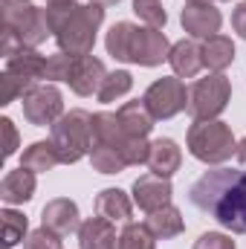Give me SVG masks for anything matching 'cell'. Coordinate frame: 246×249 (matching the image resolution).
Here are the masks:
<instances>
[{"label":"cell","instance_id":"6da1fadb","mask_svg":"<svg viewBox=\"0 0 246 249\" xmlns=\"http://www.w3.org/2000/svg\"><path fill=\"white\" fill-rule=\"evenodd\" d=\"M188 197L223 229L246 235V171L211 168L191 186Z\"/></svg>","mask_w":246,"mask_h":249},{"label":"cell","instance_id":"7a4b0ae2","mask_svg":"<svg viewBox=\"0 0 246 249\" xmlns=\"http://www.w3.org/2000/svg\"><path fill=\"white\" fill-rule=\"evenodd\" d=\"M105 47H107V55H113L116 61L139 64V67H159L162 61H168V53H171L165 32L151 26H136L130 20H119L110 26Z\"/></svg>","mask_w":246,"mask_h":249},{"label":"cell","instance_id":"3957f363","mask_svg":"<svg viewBox=\"0 0 246 249\" xmlns=\"http://www.w3.org/2000/svg\"><path fill=\"white\" fill-rule=\"evenodd\" d=\"M185 145H188V154L206 165H220V162L232 160V154H238V139H235L232 127L220 119L191 122L188 133H185Z\"/></svg>","mask_w":246,"mask_h":249},{"label":"cell","instance_id":"277c9868","mask_svg":"<svg viewBox=\"0 0 246 249\" xmlns=\"http://www.w3.org/2000/svg\"><path fill=\"white\" fill-rule=\"evenodd\" d=\"M102 20H105V6H99V3H78L75 15L53 35L58 41V50L72 55V58L90 55L93 47H96V35H99Z\"/></svg>","mask_w":246,"mask_h":249},{"label":"cell","instance_id":"5b68a950","mask_svg":"<svg viewBox=\"0 0 246 249\" xmlns=\"http://www.w3.org/2000/svg\"><path fill=\"white\" fill-rule=\"evenodd\" d=\"M53 145L61 157V165H75L93 151V113L70 110L53 124Z\"/></svg>","mask_w":246,"mask_h":249},{"label":"cell","instance_id":"8992f818","mask_svg":"<svg viewBox=\"0 0 246 249\" xmlns=\"http://www.w3.org/2000/svg\"><path fill=\"white\" fill-rule=\"evenodd\" d=\"M3 32H12L20 47L32 50L53 35L44 9H38L32 0H3Z\"/></svg>","mask_w":246,"mask_h":249},{"label":"cell","instance_id":"52a82bcc","mask_svg":"<svg viewBox=\"0 0 246 249\" xmlns=\"http://www.w3.org/2000/svg\"><path fill=\"white\" fill-rule=\"evenodd\" d=\"M232 99V84L223 72H211L200 81L191 84L188 90V113L194 122H206V119H217Z\"/></svg>","mask_w":246,"mask_h":249},{"label":"cell","instance_id":"ba28073f","mask_svg":"<svg viewBox=\"0 0 246 249\" xmlns=\"http://www.w3.org/2000/svg\"><path fill=\"white\" fill-rule=\"evenodd\" d=\"M142 102L148 105V110H151V116H154L157 122H159V119H174L177 113H183L185 107H188V90H185L183 78H177V75H162V78H157V81L145 90Z\"/></svg>","mask_w":246,"mask_h":249},{"label":"cell","instance_id":"9c48e42d","mask_svg":"<svg viewBox=\"0 0 246 249\" xmlns=\"http://www.w3.org/2000/svg\"><path fill=\"white\" fill-rule=\"evenodd\" d=\"M23 116L29 124L53 127L64 116V96L55 84H32L23 96Z\"/></svg>","mask_w":246,"mask_h":249},{"label":"cell","instance_id":"30bf717a","mask_svg":"<svg viewBox=\"0 0 246 249\" xmlns=\"http://www.w3.org/2000/svg\"><path fill=\"white\" fill-rule=\"evenodd\" d=\"M180 23L183 29L197 41H209L214 35H220V23H223V15L214 3H185L183 15H180Z\"/></svg>","mask_w":246,"mask_h":249},{"label":"cell","instance_id":"8fae6325","mask_svg":"<svg viewBox=\"0 0 246 249\" xmlns=\"http://www.w3.org/2000/svg\"><path fill=\"white\" fill-rule=\"evenodd\" d=\"M130 191H133V203L142 212H157V209L168 206L171 203V194H174L171 180L168 177H159V174H142V177H136Z\"/></svg>","mask_w":246,"mask_h":249},{"label":"cell","instance_id":"7c38bea8","mask_svg":"<svg viewBox=\"0 0 246 249\" xmlns=\"http://www.w3.org/2000/svg\"><path fill=\"white\" fill-rule=\"evenodd\" d=\"M41 226H47L50 232H55L58 238L70 235V232H78L81 229V214H78V206L70 200V197H55L44 206L41 212Z\"/></svg>","mask_w":246,"mask_h":249},{"label":"cell","instance_id":"4fadbf2b","mask_svg":"<svg viewBox=\"0 0 246 249\" xmlns=\"http://www.w3.org/2000/svg\"><path fill=\"white\" fill-rule=\"evenodd\" d=\"M105 78H107L105 64L99 61V58H93V55H81L72 64V72H70L67 84H70V90L75 96H93V93L102 90Z\"/></svg>","mask_w":246,"mask_h":249},{"label":"cell","instance_id":"5bb4252c","mask_svg":"<svg viewBox=\"0 0 246 249\" xmlns=\"http://www.w3.org/2000/svg\"><path fill=\"white\" fill-rule=\"evenodd\" d=\"M116 241H119L116 226L107 217L96 214V217L81 220V229H78V247L81 249H116Z\"/></svg>","mask_w":246,"mask_h":249},{"label":"cell","instance_id":"9a60e30c","mask_svg":"<svg viewBox=\"0 0 246 249\" xmlns=\"http://www.w3.org/2000/svg\"><path fill=\"white\" fill-rule=\"evenodd\" d=\"M168 64H171L177 78H194L200 72V67H203V47L194 38H183V41L171 44Z\"/></svg>","mask_w":246,"mask_h":249},{"label":"cell","instance_id":"2e32d148","mask_svg":"<svg viewBox=\"0 0 246 249\" xmlns=\"http://www.w3.org/2000/svg\"><path fill=\"white\" fill-rule=\"evenodd\" d=\"M35 197V171L29 168H15L3 177L0 183V200L6 206H20V203H29Z\"/></svg>","mask_w":246,"mask_h":249},{"label":"cell","instance_id":"e0dca14e","mask_svg":"<svg viewBox=\"0 0 246 249\" xmlns=\"http://www.w3.org/2000/svg\"><path fill=\"white\" fill-rule=\"evenodd\" d=\"M180 162H183V151L174 139H157L151 142V154H148V168L151 174H159V177H168L180 171Z\"/></svg>","mask_w":246,"mask_h":249},{"label":"cell","instance_id":"ac0fdd59","mask_svg":"<svg viewBox=\"0 0 246 249\" xmlns=\"http://www.w3.org/2000/svg\"><path fill=\"white\" fill-rule=\"evenodd\" d=\"M145 226H148V232H151L157 241H171V238L183 235L185 220H183V212L168 203V206H162V209H157V212H148Z\"/></svg>","mask_w":246,"mask_h":249},{"label":"cell","instance_id":"d6986e66","mask_svg":"<svg viewBox=\"0 0 246 249\" xmlns=\"http://www.w3.org/2000/svg\"><path fill=\"white\" fill-rule=\"evenodd\" d=\"M96 214L107 217L110 223H130L133 217V200L122 188H105L96 197Z\"/></svg>","mask_w":246,"mask_h":249},{"label":"cell","instance_id":"ffe728a7","mask_svg":"<svg viewBox=\"0 0 246 249\" xmlns=\"http://www.w3.org/2000/svg\"><path fill=\"white\" fill-rule=\"evenodd\" d=\"M116 113H119V122H122V127H124L127 136H142V139H148V133L154 130V122H157L142 99H136V102H124Z\"/></svg>","mask_w":246,"mask_h":249},{"label":"cell","instance_id":"44dd1931","mask_svg":"<svg viewBox=\"0 0 246 249\" xmlns=\"http://www.w3.org/2000/svg\"><path fill=\"white\" fill-rule=\"evenodd\" d=\"M44 67H47V58L38 50H32V47H20L18 53H12L6 58V70L20 75V78H26V81L44 78Z\"/></svg>","mask_w":246,"mask_h":249},{"label":"cell","instance_id":"7402d4cb","mask_svg":"<svg viewBox=\"0 0 246 249\" xmlns=\"http://www.w3.org/2000/svg\"><path fill=\"white\" fill-rule=\"evenodd\" d=\"M127 139L119 113H93V145H110V148H122V142Z\"/></svg>","mask_w":246,"mask_h":249},{"label":"cell","instance_id":"603a6c76","mask_svg":"<svg viewBox=\"0 0 246 249\" xmlns=\"http://www.w3.org/2000/svg\"><path fill=\"white\" fill-rule=\"evenodd\" d=\"M235 61V44L226 35H214L209 41H203V67H209L211 72H223L226 67Z\"/></svg>","mask_w":246,"mask_h":249},{"label":"cell","instance_id":"cb8c5ba5","mask_svg":"<svg viewBox=\"0 0 246 249\" xmlns=\"http://www.w3.org/2000/svg\"><path fill=\"white\" fill-rule=\"evenodd\" d=\"M20 165L29 168V171H35V174H44V171H53L55 165H61V157H58L53 139H50V142L41 139V142H32V145L23 151Z\"/></svg>","mask_w":246,"mask_h":249},{"label":"cell","instance_id":"d4e9b609","mask_svg":"<svg viewBox=\"0 0 246 249\" xmlns=\"http://www.w3.org/2000/svg\"><path fill=\"white\" fill-rule=\"evenodd\" d=\"M0 229H3V249H12L26 241L29 220H26V214H20L15 209H3L0 212Z\"/></svg>","mask_w":246,"mask_h":249},{"label":"cell","instance_id":"484cf974","mask_svg":"<svg viewBox=\"0 0 246 249\" xmlns=\"http://www.w3.org/2000/svg\"><path fill=\"white\" fill-rule=\"evenodd\" d=\"M130 87H133V75H130L127 70H113V72H107V78H105V84H102V90H99L96 96H99V102L110 105V102L127 96Z\"/></svg>","mask_w":246,"mask_h":249},{"label":"cell","instance_id":"4316f807","mask_svg":"<svg viewBox=\"0 0 246 249\" xmlns=\"http://www.w3.org/2000/svg\"><path fill=\"white\" fill-rule=\"evenodd\" d=\"M90 162L99 174H122L127 168V162L122 160V154L110 145H93L90 151Z\"/></svg>","mask_w":246,"mask_h":249},{"label":"cell","instance_id":"83f0119b","mask_svg":"<svg viewBox=\"0 0 246 249\" xmlns=\"http://www.w3.org/2000/svg\"><path fill=\"white\" fill-rule=\"evenodd\" d=\"M116 249H157V238L148 232L145 223H124Z\"/></svg>","mask_w":246,"mask_h":249},{"label":"cell","instance_id":"f1b7e54d","mask_svg":"<svg viewBox=\"0 0 246 249\" xmlns=\"http://www.w3.org/2000/svg\"><path fill=\"white\" fill-rule=\"evenodd\" d=\"M133 15L151 26V29H162L168 23V15L162 9V0H133Z\"/></svg>","mask_w":246,"mask_h":249},{"label":"cell","instance_id":"f546056e","mask_svg":"<svg viewBox=\"0 0 246 249\" xmlns=\"http://www.w3.org/2000/svg\"><path fill=\"white\" fill-rule=\"evenodd\" d=\"M32 84H38V81H26V78H20V75H15V72L6 70L0 75V105H12L18 96H26V90Z\"/></svg>","mask_w":246,"mask_h":249},{"label":"cell","instance_id":"4dcf8cb0","mask_svg":"<svg viewBox=\"0 0 246 249\" xmlns=\"http://www.w3.org/2000/svg\"><path fill=\"white\" fill-rule=\"evenodd\" d=\"M119 154H122V160L127 165H142V162H148L151 142L142 139V136H127L122 142V148H119Z\"/></svg>","mask_w":246,"mask_h":249},{"label":"cell","instance_id":"1f68e13d","mask_svg":"<svg viewBox=\"0 0 246 249\" xmlns=\"http://www.w3.org/2000/svg\"><path fill=\"white\" fill-rule=\"evenodd\" d=\"M72 64H75V58L58 50L55 55H50V58H47L44 78H47V81H67V78H70V72H72Z\"/></svg>","mask_w":246,"mask_h":249},{"label":"cell","instance_id":"d6a6232c","mask_svg":"<svg viewBox=\"0 0 246 249\" xmlns=\"http://www.w3.org/2000/svg\"><path fill=\"white\" fill-rule=\"evenodd\" d=\"M75 9H78V3L75 0H61V3H47V9H44V15H47V23H50V29H53V35L61 29L64 23L75 15Z\"/></svg>","mask_w":246,"mask_h":249},{"label":"cell","instance_id":"836d02e7","mask_svg":"<svg viewBox=\"0 0 246 249\" xmlns=\"http://www.w3.org/2000/svg\"><path fill=\"white\" fill-rule=\"evenodd\" d=\"M23 249H61V238L55 232H50L47 226H41V229H35V232L26 235Z\"/></svg>","mask_w":246,"mask_h":249},{"label":"cell","instance_id":"e575fe53","mask_svg":"<svg viewBox=\"0 0 246 249\" xmlns=\"http://www.w3.org/2000/svg\"><path fill=\"white\" fill-rule=\"evenodd\" d=\"M194 249H238L235 241L223 232H203L197 241H194Z\"/></svg>","mask_w":246,"mask_h":249},{"label":"cell","instance_id":"d590c367","mask_svg":"<svg viewBox=\"0 0 246 249\" xmlns=\"http://www.w3.org/2000/svg\"><path fill=\"white\" fill-rule=\"evenodd\" d=\"M0 127H3V136H6V148H3V157L9 160V157L18 151V127H15V122H12L9 116H3V119H0Z\"/></svg>","mask_w":246,"mask_h":249},{"label":"cell","instance_id":"8d00e7d4","mask_svg":"<svg viewBox=\"0 0 246 249\" xmlns=\"http://www.w3.org/2000/svg\"><path fill=\"white\" fill-rule=\"evenodd\" d=\"M232 29H235L241 38H246V0L238 3V9L232 12Z\"/></svg>","mask_w":246,"mask_h":249},{"label":"cell","instance_id":"74e56055","mask_svg":"<svg viewBox=\"0 0 246 249\" xmlns=\"http://www.w3.org/2000/svg\"><path fill=\"white\" fill-rule=\"evenodd\" d=\"M238 160H241V162L246 165V136L241 139V142H238Z\"/></svg>","mask_w":246,"mask_h":249},{"label":"cell","instance_id":"f35d334b","mask_svg":"<svg viewBox=\"0 0 246 249\" xmlns=\"http://www.w3.org/2000/svg\"><path fill=\"white\" fill-rule=\"evenodd\" d=\"M90 3H99V6H113V3H119V0H90Z\"/></svg>","mask_w":246,"mask_h":249},{"label":"cell","instance_id":"ab89813d","mask_svg":"<svg viewBox=\"0 0 246 249\" xmlns=\"http://www.w3.org/2000/svg\"><path fill=\"white\" fill-rule=\"evenodd\" d=\"M185 3H211V0H185Z\"/></svg>","mask_w":246,"mask_h":249},{"label":"cell","instance_id":"60d3db41","mask_svg":"<svg viewBox=\"0 0 246 249\" xmlns=\"http://www.w3.org/2000/svg\"><path fill=\"white\" fill-rule=\"evenodd\" d=\"M47 3H61V0H47Z\"/></svg>","mask_w":246,"mask_h":249}]
</instances>
